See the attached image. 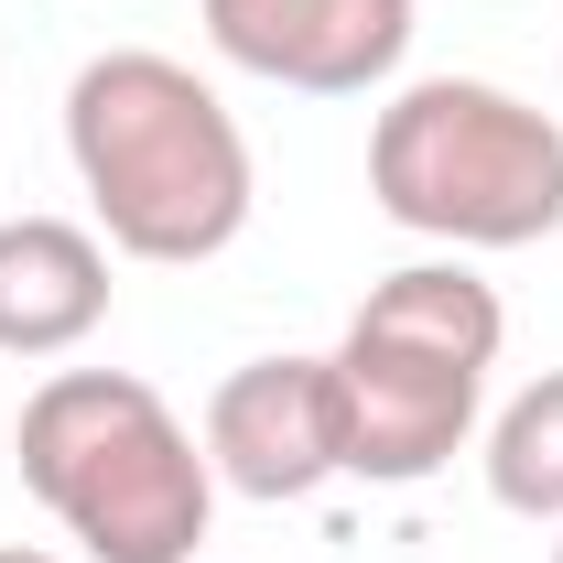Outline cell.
<instances>
[{
  "mask_svg": "<svg viewBox=\"0 0 563 563\" xmlns=\"http://www.w3.org/2000/svg\"><path fill=\"white\" fill-rule=\"evenodd\" d=\"M66 163L98 239L152 272H196L217 250H239V228L261 207L239 109L185 55H152V44H109L66 76Z\"/></svg>",
  "mask_w": 563,
  "mask_h": 563,
  "instance_id": "1",
  "label": "cell"
},
{
  "mask_svg": "<svg viewBox=\"0 0 563 563\" xmlns=\"http://www.w3.org/2000/svg\"><path fill=\"white\" fill-rule=\"evenodd\" d=\"M0 563H55V553H33V542H0Z\"/></svg>",
  "mask_w": 563,
  "mask_h": 563,
  "instance_id": "9",
  "label": "cell"
},
{
  "mask_svg": "<svg viewBox=\"0 0 563 563\" xmlns=\"http://www.w3.org/2000/svg\"><path fill=\"white\" fill-rule=\"evenodd\" d=\"M207 44L292 98H368L412 55V0H196Z\"/></svg>",
  "mask_w": 563,
  "mask_h": 563,
  "instance_id": "6",
  "label": "cell"
},
{
  "mask_svg": "<svg viewBox=\"0 0 563 563\" xmlns=\"http://www.w3.org/2000/svg\"><path fill=\"white\" fill-rule=\"evenodd\" d=\"M509 347V303L466 261H401L357 292L336 368V422H347V477L368 488H422L444 477L477 422H488V368Z\"/></svg>",
  "mask_w": 563,
  "mask_h": 563,
  "instance_id": "3",
  "label": "cell"
},
{
  "mask_svg": "<svg viewBox=\"0 0 563 563\" xmlns=\"http://www.w3.org/2000/svg\"><path fill=\"white\" fill-rule=\"evenodd\" d=\"M109 239L76 217H0V357H76L109 325Z\"/></svg>",
  "mask_w": 563,
  "mask_h": 563,
  "instance_id": "7",
  "label": "cell"
},
{
  "mask_svg": "<svg viewBox=\"0 0 563 563\" xmlns=\"http://www.w3.org/2000/svg\"><path fill=\"white\" fill-rule=\"evenodd\" d=\"M553 563H563V531H553Z\"/></svg>",
  "mask_w": 563,
  "mask_h": 563,
  "instance_id": "10",
  "label": "cell"
},
{
  "mask_svg": "<svg viewBox=\"0 0 563 563\" xmlns=\"http://www.w3.org/2000/svg\"><path fill=\"white\" fill-rule=\"evenodd\" d=\"M207 466L217 488L261 498H314L325 477H347V422H336V368L325 357H250L207 390Z\"/></svg>",
  "mask_w": 563,
  "mask_h": 563,
  "instance_id": "5",
  "label": "cell"
},
{
  "mask_svg": "<svg viewBox=\"0 0 563 563\" xmlns=\"http://www.w3.org/2000/svg\"><path fill=\"white\" fill-rule=\"evenodd\" d=\"M11 455L87 563H196L217 520L207 433L141 368H44L11 422Z\"/></svg>",
  "mask_w": 563,
  "mask_h": 563,
  "instance_id": "2",
  "label": "cell"
},
{
  "mask_svg": "<svg viewBox=\"0 0 563 563\" xmlns=\"http://www.w3.org/2000/svg\"><path fill=\"white\" fill-rule=\"evenodd\" d=\"M368 196L390 228L466 250H542L563 228V120L498 76H412L368 120Z\"/></svg>",
  "mask_w": 563,
  "mask_h": 563,
  "instance_id": "4",
  "label": "cell"
},
{
  "mask_svg": "<svg viewBox=\"0 0 563 563\" xmlns=\"http://www.w3.org/2000/svg\"><path fill=\"white\" fill-rule=\"evenodd\" d=\"M488 498L509 509V520H542V531H563V368H542L531 390H509L488 412Z\"/></svg>",
  "mask_w": 563,
  "mask_h": 563,
  "instance_id": "8",
  "label": "cell"
}]
</instances>
